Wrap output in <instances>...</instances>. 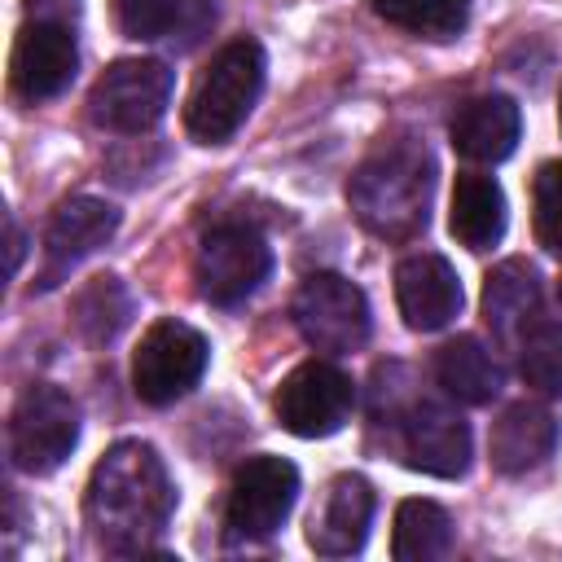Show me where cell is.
I'll use <instances>...</instances> for the list:
<instances>
[{
	"instance_id": "12",
	"label": "cell",
	"mask_w": 562,
	"mask_h": 562,
	"mask_svg": "<svg viewBox=\"0 0 562 562\" xmlns=\"http://www.w3.org/2000/svg\"><path fill=\"white\" fill-rule=\"evenodd\" d=\"M79 70V48L75 35L61 22H26L13 40V57H9V83L22 101H48L57 92L70 88Z\"/></svg>"
},
{
	"instance_id": "2",
	"label": "cell",
	"mask_w": 562,
	"mask_h": 562,
	"mask_svg": "<svg viewBox=\"0 0 562 562\" xmlns=\"http://www.w3.org/2000/svg\"><path fill=\"white\" fill-rule=\"evenodd\" d=\"M430 193H435V158L413 136L382 140L347 180V202L356 220L386 241H413L426 228Z\"/></svg>"
},
{
	"instance_id": "16",
	"label": "cell",
	"mask_w": 562,
	"mask_h": 562,
	"mask_svg": "<svg viewBox=\"0 0 562 562\" xmlns=\"http://www.w3.org/2000/svg\"><path fill=\"white\" fill-rule=\"evenodd\" d=\"M448 136H452V149L465 162H505L518 149L522 114L501 92L470 97L465 105H457V114L448 123Z\"/></svg>"
},
{
	"instance_id": "22",
	"label": "cell",
	"mask_w": 562,
	"mask_h": 562,
	"mask_svg": "<svg viewBox=\"0 0 562 562\" xmlns=\"http://www.w3.org/2000/svg\"><path fill=\"white\" fill-rule=\"evenodd\" d=\"M391 553L395 562H435L452 553V518L435 501H404L395 509V531H391Z\"/></svg>"
},
{
	"instance_id": "3",
	"label": "cell",
	"mask_w": 562,
	"mask_h": 562,
	"mask_svg": "<svg viewBox=\"0 0 562 562\" xmlns=\"http://www.w3.org/2000/svg\"><path fill=\"white\" fill-rule=\"evenodd\" d=\"M263 70H268V61H263L259 40H250V35L228 40L211 57L202 79L193 83V97L184 105L189 136L198 145H224L255 110V101L263 92Z\"/></svg>"
},
{
	"instance_id": "26",
	"label": "cell",
	"mask_w": 562,
	"mask_h": 562,
	"mask_svg": "<svg viewBox=\"0 0 562 562\" xmlns=\"http://www.w3.org/2000/svg\"><path fill=\"white\" fill-rule=\"evenodd\" d=\"M531 224L536 241L562 255V162H540L531 180Z\"/></svg>"
},
{
	"instance_id": "24",
	"label": "cell",
	"mask_w": 562,
	"mask_h": 562,
	"mask_svg": "<svg viewBox=\"0 0 562 562\" xmlns=\"http://www.w3.org/2000/svg\"><path fill=\"white\" fill-rule=\"evenodd\" d=\"M132 316V299L119 285V277H92L75 294V325L83 329L88 342H110Z\"/></svg>"
},
{
	"instance_id": "13",
	"label": "cell",
	"mask_w": 562,
	"mask_h": 562,
	"mask_svg": "<svg viewBox=\"0 0 562 562\" xmlns=\"http://www.w3.org/2000/svg\"><path fill=\"white\" fill-rule=\"evenodd\" d=\"M373 483L364 474H338L329 479L321 509L307 522V544L321 558H351L364 549L369 522H373Z\"/></svg>"
},
{
	"instance_id": "9",
	"label": "cell",
	"mask_w": 562,
	"mask_h": 562,
	"mask_svg": "<svg viewBox=\"0 0 562 562\" xmlns=\"http://www.w3.org/2000/svg\"><path fill=\"white\" fill-rule=\"evenodd\" d=\"M277 422L299 435V439H325L334 430L347 426L351 408H356V386L351 378L329 364V360H303L299 369H290L272 395Z\"/></svg>"
},
{
	"instance_id": "27",
	"label": "cell",
	"mask_w": 562,
	"mask_h": 562,
	"mask_svg": "<svg viewBox=\"0 0 562 562\" xmlns=\"http://www.w3.org/2000/svg\"><path fill=\"white\" fill-rule=\"evenodd\" d=\"M26 9L35 22H61L66 26V18H75L79 0H26Z\"/></svg>"
},
{
	"instance_id": "10",
	"label": "cell",
	"mask_w": 562,
	"mask_h": 562,
	"mask_svg": "<svg viewBox=\"0 0 562 562\" xmlns=\"http://www.w3.org/2000/svg\"><path fill=\"white\" fill-rule=\"evenodd\" d=\"M299 496V470L285 457L259 452L246 457L228 483L224 527L233 540H268L294 509Z\"/></svg>"
},
{
	"instance_id": "11",
	"label": "cell",
	"mask_w": 562,
	"mask_h": 562,
	"mask_svg": "<svg viewBox=\"0 0 562 562\" xmlns=\"http://www.w3.org/2000/svg\"><path fill=\"white\" fill-rule=\"evenodd\" d=\"M400 439H404V461L422 474L435 479H461L470 470V426L461 422L457 408L439 400H413L400 413Z\"/></svg>"
},
{
	"instance_id": "28",
	"label": "cell",
	"mask_w": 562,
	"mask_h": 562,
	"mask_svg": "<svg viewBox=\"0 0 562 562\" xmlns=\"http://www.w3.org/2000/svg\"><path fill=\"white\" fill-rule=\"evenodd\" d=\"M18 259H22V233H18V224L9 220V272H18Z\"/></svg>"
},
{
	"instance_id": "4",
	"label": "cell",
	"mask_w": 562,
	"mask_h": 562,
	"mask_svg": "<svg viewBox=\"0 0 562 562\" xmlns=\"http://www.w3.org/2000/svg\"><path fill=\"white\" fill-rule=\"evenodd\" d=\"M290 316H294V329L303 334V342L325 351V356L360 351L369 342V329H373V312H369L364 290L338 272L303 277V285L294 290Z\"/></svg>"
},
{
	"instance_id": "29",
	"label": "cell",
	"mask_w": 562,
	"mask_h": 562,
	"mask_svg": "<svg viewBox=\"0 0 562 562\" xmlns=\"http://www.w3.org/2000/svg\"><path fill=\"white\" fill-rule=\"evenodd\" d=\"M558 303H562V277H558Z\"/></svg>"
},
{
	"instance_id": "8",
	"label": "cell",
	"mask_w": 562,
	"mask_h": 562,
	"mask_svg": "<svg viewBox=\"0 0 562 562\" xmlns=\"http://www.w3.org/2000/svg\"><path fill=\"white\" fill-rule=\"evenodd\" d=\"M272 272V250L250 224H215L193 259L198 294L215 307L246 303Z\"/></svg>"
},
{
	"instance_id": "7",
	"label": "cell",
	"mask_w": 562,
	"mask_h": 562,
	"mask_svg": "<svg viewBox=\"0 0 562 562\" xmlns=\"http://www.w3.org/2000/svg\"><path fill=\"white\" fill-rule=\"evenodd\" d=\"M79 443V404L53 386L35 382L18 395L9 417V457L26 474H53Z\"/></svg>"
},
{
	"instance_id": "23",
	"label": "cell",
	"mask_w": 562,
	"mask_h": 562,
	"mask_svg": "<svg viewBox=\"0 0 562 562\" xmlns=\"http://www.w3.org/2000/svg\"><path fill=\"white\" fill-rule=\"evenodd\" d=\"M373 13L417 40H452L470 22V0H373Z\"/></svg>"
},
{
	"instance_id": "25",
	"label": "cell",
	"mask_w": 562,
	"mask_h": 562,
	"mask_svg": "<svg viewBox=\"0 0 562 562\" xmlns=\"http://www.w3.org/2000/svg\"><path fill=\"white\" fill-rule=\"evenodd\" d=\"M518 373L544 395H562V321H531L518 338Z\"/></svg>"
},
{
	"instance_id": "6",
	"label": "cell",
	"mask_w": 562,
	"mask_h": 562,
	"mask_svg": "<svg viewBox=\"0 0 562 562\" xmlns=\"http://www.w3.org/2000/svg\"><path fill=\"white\" fill-rule=\"evenodd\" d=\"M206 360H211L206 338L193 325L162 316L140 334V347L132 356V391L154 408L176 404L202 382Z\"/></svg>"
},
{
	"instance_id": "21",
	"label": "cell",
	"mask_w": 562,
	"mask_h": 562,
	"mask_svg": "<svg viewBox=\"0 0 562 562\" xmlns=\"http://www.w3.org/2000/svg\"><path fill=\"white\" fill-rule=\"evenodd\" d=\"M110 9L127 40H180L184 48L215 18L206 0H110Z\"/></svg>"
},
{
	"instance_id": "15",
	"label": "cell",
	"mask_w": 562,
	"mask_h": 562,
	"mask_svg": "<svg viewBox=\"0 0 562 562\" xmlns=\"http://www.w3.org/2000/svg\"><path fill=\"white\" fill-rule=\"evenodd\" d=\"M395 303H400V316L408 321V329H443L457 312H461V281H457V268L443 259V255H408L400 259L395 268Z\"/></svg>"
},
{
	"instance_id": "5",
	"label": "cell",
	"mask_w": 562,
	"mask_h": 562,
	"mask_svg": "<svg viewBox=\"0 0 562 562\" xmlns=\"http://www.w3.org/2000/svg\"><path fill=\"white\" fill-rule=\"evenodd\" d=\"M171 70L158 57H123L101 70V79L88 92V114L97 127L119 136L149 132L167 105H171Z\"/></svg>"
},
{
	"instance_id": "20",
	"label": "cell",
	"mask_w": 562,
	"mask_h": 562,
	"mask_svg": "<svg viewBox=\"0 0 562 562\" xmlns=\"http://www.w3.org/2000/svg\"><path fill=\"white\" fill-rule=\"evenodd\" d=\"M435 382L443 386V395L461 404H492L505 378H501L496 356L474 334H457L435 351Z\"/></svg>"
},
{
	"instance_id": "17",
	"label": "cell",
	"mask_w": 562,
	"mask_h": 562,
	"mask_svg": "<svg viewBox=\"0 0 562 562\" xmlns=\"http://www.w3.org/2000/svg\"><path fill=\"white\" fill-rule=\"evenodd\" d=\"M558 448V417L536 404V400H518L509 404L487 439V457L501 474H527L536 465H544Z\"/></svg>"
},
{
	"instance_id": "18",
	"label": "cell",
	"mask_w": 562,
	"mask_h": 562,
	"mask_svg": "<svg viewBox=\"0 0 562 562\" xmlns=\"http://www.w3.org/2000/svg\"><path fill=\"white\" fill-rule=\"evenodd\" d=\"M483 321L501 342H518L531 321H540V272L527 259H505L483 281Z\"/></svg>"
},
{
	"instance_id": "19",
	"label": "cell",
	"mask_w": 562,
	"mask_h": 562,
	"mask_svg": "<svg viewBox=\"0 0 562 562\" xmlns=\"http://www.w3.org/2000/svg\"><path fill=\"white\" fill-rule=\"evenodd\" d=\"M505 193L492 176L483 171H461L452 184V211H448V228L465 250H492L505 237Z\"/></svg>"
},
{
	"instance_id": "14",
	"label": "cell",
	"mask_w": 562,
	"mask_h": 562,
	"mask_svg": "<svg viewBox=\"0 0 562 562\" xmlns=\"http://www.w3.org/2000/svg\"><path fill=\"white\" fill-rule=\"evenodd\" d=\"M114 228H119V211L101 198L75 193L66 202H57V211L44 228V285H53L61 272H70L97 246H105L114 237Z\"/></svg>"
},
{
	"instance_id": "1",
	"label": "cell",
	"mask_w": 562,
	"mask_h": 562,
	"mask_svg": "<svg viewBox=\"0 0 562 562\" xmlns=\"http://www.w3.org/2000/svg\"><path fill=\"white\" fill-rule=\"evenodd\" d=\"M176 509V483L162 457L140 439H119L88 474L83 514L101 549L149 553Z\"/></svg>"
}]
</instances>
